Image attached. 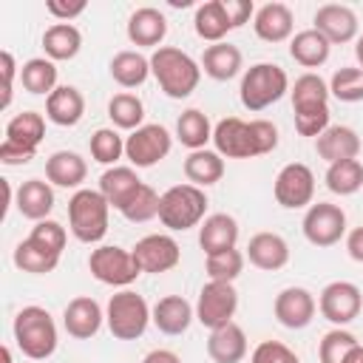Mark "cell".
<instances>
[{
    "label": "cell",
    "mask_w": 363,
    "mask_h": 363,
    "mask_svg": "<svg viewBox=\"0 0 363 363\" xmlns=\"http://www.w3.org/2000/svg\"><path fill=\"white\" fill-rule=\"evenodd\" d=\"M315 31H320L332 45L352 43L357 37V14L343 3H326L312 17Z\"/></svg>",
    "instance_id": "obj_16"
},
{
    "label": "cell",
    "mask_w": 363,
    "mask_h": 363,
    "mask_svg": "<svg viewBox=\"0 0 363 363\" xmlns=\"http://www.w3.org/2000/svg\"><path fill=\"white\" fill-rule=\"evenodd\" d=\"M14 201H17V210L23 218L45 221L48 213L54 210V187H51V182H43V179H26L17 187Z\"/></svg>",
    "instance_id": "obj_29"
},
{
    "label": "cell",
    "mask_w": 363,
    "mask_h": 363,
    "mask_svg": "<svg viewBox=\"0 0 363 363\" xmlns=\"http://www.w3.org/2000/svg\"><path fill=\"white\" fill-rule=\"evenodd\" d=\"M43 136H45V119L37 111H23L6 122V139L20 145V147L37 150Z\"/></svg>",
    "instance_id": "obj_36"
},
{
    "label": "cell",
    "mask_w": 363,
    "mask_h": 363,
    "mask_svg": "<svg viewBox=\"0 0 363 363\" xmlns=\"http://www.w3.org/2000/svg\"><path fill=\"white\" fill-rule=\"evenodd\" d=\"M250 363H301V357L281 340H261L252 349Z\"/></svg>",
    "instance_id": "obj_48"
},
{
    "label": "cell",
    "mask_w": 363,
    "mask_h": 363,
    "mask_svg": "<svg viewBox=\"0 0 363 363\" xmlns=\"http://www.w3.org/2000/svg\"><path fill=\"white\" fill-rule=\"evenodd\" d=\"M235 244H238V221L230 213H213L199 224V247L204 250V255L235 250Z\"/></svg>",
    "instance_id": "obj_23"
},
{
    "label": "cell",
    "mask_w": 363,
    "mask_h": 363,
    "mask_svg": "<svg viewBox=\"0 0 363 363\" xmlns=\"http://www.w3.org/2000/svg\"><path fill=\"white\" fill-rule=\"evenodd\" d=\"M326 187L335 196H354L363 187V164L357 159L329 164L326 167Z\"/></svg>",
    "instance_id": "obj_41"
},
{
    "label": "cell",
    "mask_w": 363,
    "mask_h": 363,
    "mask_svg": "<svg viewBox=\"0 0 363 363\" xmlns=\"http://www.w3.org/2000/svg\"><path fill=\"white\" fill-rule=\"evenodd\" d=\"M289 96H292V111L295 116H303V113H320V111H329V82H323L318 74L306 71L295 79V85L289 88Z\"/></svg>",
    "instance_id": "obj_25"
},
{
    "label": "cell",
    "mask_w": 363,
    "mask_h": 363,
    "mask_svg": "<svg viewBox=\"0 0 363 363\" xmlns=\"http://www.w3.org/2000/svg\"><path fill=\"white\" fill-rule=\"evenodd\" d=\"M272 193H275V201L286 210L309 207L315 199V173L303 162H289L278 170Z\"/></svg>",
    "instance_id": "obj_11"
},
{
    "label": "cell",
    "mask_w": 363,
    "mask_h": 363,
    "mask_svg": "<svg viewBox=\"0 0 363 363\" xmlns=\"http://www.w3.org/2000/svg\"><path fill=\"white\" fill-rule=\"evenodd\" d=\"M318 309H320V315L329 323L346 326V323H352L360 315V309H363V292L352 281H332V284H326L320 289Z\"/></svg>",
    "instance_id": "obj_13"
},
{
    "label": "cell",
    "mask_w": 363,
    "mask_h": 363,
    "mask_svg": "<svg viewBox=\"0 0 363 363\" xmlns=\"http://www.w3.org/2000/svg\"><path fill=\"white\" fill-rule=\"evenodd\" d=\"M216 153L227 159H252L272 153L278 147V128L269 119L244 122L238 116H224L213 128Z\"/></svg>",
    "instance_id": "obj_1"
},
{
    "label": "cell",
    "mask_w": 363,
    "mask_h": 363,
    "mask_svg": "<svg viewBox=\"0 0 363 363\" xmlns=\"http://www.w3.org/2000/svg\"><path fill=\"white\" fill-rule=\"evenodd\" d=\"M360 136L354 128L349 125H329L318 139H315V150L326 164L335 162H346V159H357L360 153Z\"/></svg>",
    "instance_id": "obj_20"
},
{
    "label": "cell",
    "mask_w": 363,
    "mask_h": 363,
    "mask_svg": "<svg viewBox=\"0 0 363 363\" xmlns=\"http://www.w3.org/2000/svg\"><path fill=\"white\" fill-rule=\"evenodd\" d=\"M329 94L340 102H363V68L343 65L329 79Z\"/></svg>",
    "instance_id": "obj_43"
},
{
    "label": "cell",
    "mask_w": 363,
    "mask_h": 363,
    "mask_svg": "<svg viewBox=\"0 0 363 363\" xmlns=\"http://www.w3.org/2000/svg\"><path fill=\"white\" fill-rule=\"evenodd\" d=\"M159 199H162V196H159L150 184H142V187H139V193L125 204L122 216H125L128 221H133V224L150 221V218H156V216H159Z\"/></svg>",
    "instance_id": "obj_46"
},
{
    "label": "cell",
    "mask_w": 363,
    "mask_h": 363,
    "mask_svg": "<svg viewBox=\"0 0 363 363\" xmlns=\"http://www.w3.org/2000/svg\"><path fill=\"white\" fill-rule=\"evenodd\" d=\"M315 309H318V301L309 289L303 286H286L275 295V303H272V312H275V320L286 329H306L315 318Z\"/></svg>",
    "instance_id": "obj_15"
},
{
    "label": "cell",
    "mask_w": 363,
    "mask_h": 363,
    "mask_svg": "<svg viewBox=\"0 0 363 363\" xmlns=\"http://www.w3.org/2000/svg\"><path fill=\"white\" fill-rule=\"evenodd\" d=\"M255 37L264 43H284L295 31V14L286 3H264L252 17Z\"/></svg>",
    "instance_id": "obj_18"
},
{
    "label": "cell",
    "mask_w": 363,
    "mask_h": 363,
    "mask_svg": "<svg viewBox=\"0 0 363 363\" xmlns=\"http://www.w3.org/2000/svg\"><path fill=\"white\" fill-rule=\"evenodd\" d=\"M301 227L312 247H335L346 235V213L332 201H318L306 207Z\"/></svg>",
    "instance_id": "obj_12"
},
{
    "label": "cell",
    "mask_w": 363,
    "mask_h": 363,
    "mask_svg": "<svg viewBox=\"0 0 363 363\" xmlns=\"http://www.w3.org/2000/svg\"><path fill=\"white\" fill-rule=\"evenodd\" d=\"M173 147V136L164 125H142L136 130H130V136L125 139V159L133 167H153L159 164Z\"/></svg>",
    "instance_id": "obj_10"
},
{
    "label": "cell",
    "mask_w": 363,
    "mask_h": 363,
    "mask_svg": "<svg viewBox=\"0 0 363 363\" xmlns=\"http://www.w3.org/2000/svg\"><path fill=\"white\" fill-rule=\"evenodd\" d=\"M91 159L99 162V164H108L113 167L122 156H125V139L116 133V128H99L91 133Z\"/></svg>",
    "instance_id": "obj_42"
},
{
    "label": "cell",
    "mask_w": 363,
    "mask_h": 363,
    "mask_svg": "<svg viewBox=\"0 0 363 363\" xmlns=\"http://www.w3.org/2000/svg\"><path fill=\"white\" fill-rule=\"evenodd\" d=\"M130 252H133L139 269L150 272V275L167 272V269H173L182 261V250H179L176 238L167 235V233H150V235L139 238Z\"/></svg>",
    "instance_id": "obj_14"
},
{
    "label": "cell",
    "mask_w": 363,
    "mask_h": 363,
    "mask_svg": "<svg viewBox=\"0 0 363 363\" xmlns=\"http://www.w3.org/2000/svg\"><path fill=\"white\" fill-rule=\"evenodd\" d=\"M28 238H31V241H37L40 247L51 250L54 255H62V250H65V238H68V235H65V227H62L60 221L45 218V221H37V224L31 227Z\"/></svg>",
    "instance_id": "obj_47"
},
{
    "label": "cell",
    "mask_w": 363,
    "mask_h": 363,
    "mask_svg": "<svg viewBox=\"0 0 363 363\" xmlns=\"http://www.w3.org/2000/svg\"><path fill=\"white\" fill-rule=\"evenodd\" d=\"M150 74L170 99H187L201 79V62L176 45H162L150 54Z\"/></svg>",
    "instance_id": "obj_2"
},
{
    "label": "cell",
    "mask_w": 363,
    "mask_h": 363,
    "mask_svg": "<svg viewBox=\"0 0 363 363\" xmlns=\"http://www.w3.org/2000/svg\"><path fill=\"white\" fill-rule=\"evenodd\" d=\"M204 269H207V278L210 281H227V284H233L244 272V252L241 250H224V252L207 255Z\"/></svg>",
    "instance_id": "obj_44"
},
{
    "label": "cell",
    "mask_w": 363,
    "mask_h": 363,
    "mask_svg": "<svg viewBox=\"0 0 363 363\" xmlns=\"http://www.w3.org/2000/svg\"><path fill=\"white\" fill-rule=\"evenodd\" d=\"M88 269L105 286H130L142 275L133 252L125 247H116V244H102V247L91 250Z\"/></svg>",
    "instance_id": "obj_8"
},
{
    "label": "cell",
    "mask_w": 363,
    "mask_h": 363,
    "mask_svg": "<svg viewBox=\"0 0 363 363\" xmlns=\"http://www.w3.org/2000/svg\"><path fill=\"white\" fill-rule=\"evenodd\" d=\"M238 309V292L227 281H207L196 301V320L210 332L230 323Z\"/></svg>",
    "instance_id": "obj_9"
},
{
    "label": "cell",
    "mask_w": 363,
    "mask_h": 363,
    "mask_svg": "<svg viewBox=\"0 0 363 363\" xmlns=\"http://www.w3.org/2000/svg\"><path fill=\"white\" fill-rule=\"evenodd\" d=\"M79 48H82V34L74 23H54L43 34V51L54 62L74 60L79 54Z\"/></svg>",
    "instance_id": "obj_33"
},
{
    "label": "cell",
    "mask_w": 363,
    "mask_h": 363,
    "mask_svg": "<svg viewBox=\"0 0 363 363\" xmlns=\"http://www.w3.org/2000/svg\"><path fill=\"white\" fill-rule=\"evenodd\" d=\"M346 252H349L352 261L363 264V224L354 227V230H349V235H346Z\"/></svg>",
    "instance_id": "obj_53"
},
{
    "label": "cell",
    "mask_w": 363,
    "mask_h": 363,
    "mask_svg": "<svg viewBox=\"0 0 363 363\" xmlns=\"http://www.w3.org/2000/svg\"><path fill=\"white\" fill-rule=\"evenodd\" d=\"M247 258L252 267L264 272H275L289 264V244L278 233H255L247 244Z\"/></svg>",
    "instance_id": "obj_24"
},
{
    "label": "cell",
    "mask_w": 363,
    "mask_h": 363,
    "mask_svg": "<svg viewBox=\"0 0 363 363\" xmlns=\"http://www.w3.org/2000/svg\"><path fill=\"white\" fill-rule=\"evenodd\" d=\"M142 363H182V357L173 349H153L142 357Z\"/></svg>",
    "instance_id": "obj_54"
},
{
    "label": "cell",
    "mask_w": 363,
    "mask_h": 363,
    "mask_svg": "<svg viewBox=\"0 0 363 363\" xmlns=\"http://www.w3.org/2000/svg\"><path fill=\"white\" fill-rule=\"evenodd\" d=\"M150 312L153 309L147 306V301L139 292L122 289V292L111 295L108 309H105V323L116 340H136L145 335V329L150 323Z\"/></svg>",
    "instance_id": "obj_7"
},
{
    "label": "cell",
    "mask_w": 363,
    "mask_h": 363,
    "mask_svg": "<svg viewBox=\"0 0 363 363\" xmlns=\"http://www.w3.org/2000/svg\"><path fill=\"white\" fill-rule=\"evenodd\" d=\"M354 57H357V62H360V68H363V34H360L357 43H354Z\"/></svg>",
    "instance_id": "obj_56"
},
{
    "label": "cell",
    "mask_w": 363,
    "mask_h": 363,
    "mask_svg": "<svg viewBox=\"0 0 363 363\" xmlns=\"http://www.w3.org/2000/svg\"><path fill=\"white\" fill-rule=\"evenodd\" d=\"M204 213H207V193L190 182L167 187L159 199V221L173 233L199 227L207 218Z\"/></svg>",
    "instance_id": "obj_4"
},
{
    "label": "cell",
    "mask_w": 363,
    "mask_h": 363,
    "mask_svg": "<svg viewBox=\"0 0 363 363\" xmlns=\"http://www.w3.org/2000/svg\"><path fill=\"white\" fill-rule=\"evenodd\" d=\"M241 68H244V57H241V48L233 43L207 45L201 54V71L216 82H227V79L238 77Z\"/></svg>",
    "instance_id": "obj_30"
},
{
    "label": "cell",
    "mask_w": 363,
    "mask_h": 363,
    "mask_svg": "<svg viewBox=\"0 0 363 363\" xmlns=\"http://www.w3.org/2000/svg\"><path fill=\"white\" fill-rule=\"evenodd\" d=\"M85 9H88V6H85V0H77V3H60V0H48V3H45V11H48L51 17H57L60 23H71V20H74V17H79Z\"/></svg>",
    "instance_id": "obj_50"
},
{
    "label": "cell",
    "mask_w": 363,
    "mask_h": 363,
    "mask_svg": "<svg viewBox=\"0 0 363 363\" xmlns=\"http://www.w3.org/2000/svg\"><path fill=\"white\" fill-rule=\"evenodd\" d=\"M60 264V255H54L51 250L40 247L37 241L26 238L14 247V267L23 269V272H31V275H45V272H54Z\"/></svg>",
    "instance_id": "obj_39"
},
{
    "label": "cell",
    "mask_w": 363,
    "mask_h": 363,
    "mask_svg": "<svg viewBox=\"0 0 363 363\" xmlns=\"http://www.w3.org/2000/svg\"><path fill=\"white\" fill-rule=\"evenodd\" d=\"M145 182L136 176V170L133 167H122V164H113V167H108L102 176H99V193L108 199V204L113 207V210H125V204L139 193V187H142Z\"/></svg>",
    "instance_id": "obj_27"
},
{
    "label": "cell",
    "mask_w": 363,
    "mask_h": 363,
    "mask_svg": "<svg viewBox=\"0 0 363 363\" xmlns=\"http://www.w3.org/2000/svg\"><path fill=\"white\" fill-rule=\"evenodd\" d=\"M167 37V17L153 9L142 6L128 17V40L139 48H162V40Z\"/></svg>",
    "instance_id": "obj_19"
},
{
    "label": "cell",
    "mask_w": 363,
    "mask_h": 363,
    "mask_svg": "<svg viewBox=\"0 0 363 363\" xmlns=\"http://www.w3.org/2000/svg\"><path fill=\"white\" fill-rule=\"evenodd\" d=\"M150 320L164 335H184L196 320V306H190V301L182 295H164L153 303Z\"/></svg>",
    "instance_id": "obj_21"
},
{
    "label": "cell",
    "mask_w": 363,
    "mask_h": 363,
    "mask_svg": "<svg viewBox=\"0 0 363 363\" xmlns=\"http://www.w3.org/2000/svg\"><path fill=\"white\" fill-rule=\"evenodd\" d=\"M207 354L213 363H241L247 357V335L244 329L230 320L210 332L207 337Z\"/></svg>",
    "instance_id": "obj_28"
},
{
    "label": "cell",
    "mask_w": 363,
    "mask_h": 363,
    "mask_svg": "<svg viewBox=\"0 0 363 363\" xmlns=\"http://www.w3.org/2000/svg\"><path fill=\"white\" fill-rule=\"evenodd\" d=\"M0 68H3V102H0V108H9L11 105V85H14V74H17L11 51L0 54Z\"/></svg>",
    "instance_id": "obj_52"
},
{
    "label": "cell",
    "mask_w": 363,
    "mask_h": 363,
    "mask_svg": "<svg viewBox=\"0 0 363 363\" xmlns=\"http://www.w3.org/2000/svg\"><path fill=\"white\" fill-rule=\"evenodd\" d=\"M227 17L233 23V28H241L244 23H250V17H255V6L252 0H224Z\"/></svg>",
    "instance_id": "obj_51"
},
{
    "label": "cell",
    "mask_w": 363,
    "mask_h": 363,
    "mask_svg": "<svg viewBox=\"0 0 363 363\" xmlns=\"http://www.w3.org/2000/svg\"><path fill=\"white\" fill-rule=\"evenodd\" d=\"M176 139L190 150H204V145L213 139V125L207 113L199 108L182 111V116L176 119Z\"/></svg>",
    "instance_id": "obj_37"
},
{
    "label": "cell",
    "mask_w": 363,
    "mask_h": 363,
    "mask_svg": "<svg viewBox=\"0 0 363 363\" xmlns=\"http://www.w3.org/2000/svg\"><path fill=\"white\" fill-rule=\"evenodd\" d=\"M108 116L113 122V128H122V130H136L145 125V105L136 94H113L111 102H108Z\"/></svg>",
    "instance_id": "obj_40"
},
{
    "label": "cell",
    "mask_w": 363,
    "mask_h": 363,
    "mask_svg": "<svg viewBox=\"0 0 363 363\" xmlns=\"http://www.w3.org/2000/svg\"><path fill=\"white\" fill-rule=\"evenodd\" d=\"M20 79H23V88L28 94H37V96L45 94L48 96L57 88V65L48 57H31V60L23 62Z\"/></svg>",
    "instance_id": "obj_38"
},
{
    "label": "cell",
    "mask_w": 363,
    "mask_h": 363,
    "mask_svg": "<svg viewBox=\"0 0 363 363\" xmlns=\"http://www.w3.org/2000/svg\"><path fill=\"white\" fill-rule=\"evenodd\" d=\"M3 363H11V349L9 346H3Z\"/></svg>",
    "instance_id": "obj_57"
},
{
    "label": "cell",
    "mask_w": 363,
    "mask_h": 363,
    "mask_svg": "<svg viewBox=\"0 0 363 363\" xmlns=\"http://www.w3.org/2000/svg\"><path fill=\"white\" fill-rule=\"evenodd\" d=\"M14 343L28 360H45L57 349V323L43 306H23L14 315Z\"/></svg>",
    "instance_id": "obj_3"
},
{
    "label": "cell",
    "mask_w": 363,
    "mask_h": 363,
    "mask_svg": "<svg viewBox=\"0 0 363 363\" xmlns=\"http://www.w3.org/2000/svg\"><path fill=\"white\" fill-rule=\"evenodd\" d=\"M34 153H37V150L20 147V145H14V142H9V139L0 142V162L9 164V167H14V164H28V162L34 159Z\"/></svg>",
    "instance_id": "obj_49"
},
{
    "label": "cell",
    "mask_w": 363,
    "mask_h": 363,
    "mask_svg": "<svg viewBox=\"0 0 363 363\" xmlns=\"http://www.w3.org/2000/svg\"><path fill=\"white\" fill-rule=\"evenodd\" d=\"M184 176H187V182L190 184H196V187H210V184H216V182H221V176H224V159H221V153H216V150H190V156L184 159Z\"/></svg>",
    "instance_id": "obj_34"
},
{
    "label": "cell",
    "mask_w": 363,
    "mask_h": 363,
    "mask_svg": "<svg viewBox=\"0 0 363 363\" xmlns=\"http://www.w3.org/2000/svg\"><path fill=\"white\" fill-rule=\"evenodd\" d=\"M108 213L111 204L99 190L82 187L68 199V227L77 241L96 244L108 233Z\"/></svg>",
    "instance_id": "obj_5"
},
{
    "label": "cell",
    "mask_w": 363,
    "mask_h": 363,
    "mask_svg": "<svg viewBox=\"0 0 363 363\" xmlns=\"http://www.w3.org/2000/svg\"><path fill=\"white\" fill-rule=\"evenodd\" d=\"M286 91H289V77L275 62H255V65H250L244 71V77H241V85H238L241 105L247 111H252V113L275 105Z\"/></svg>",
    "instance_id": "obj_6"
},
{
    "label": "cell",
    "mask_w": 363,
    "mask_h": 363,
    "mask_svg": "<svg viewBox=\"0 0 363 363\" xmlns=\"http://www.w3.org/2000/svg\"><path fill=\"white\" fill-rule=\"evenodd\" d=\"M108 68H111L113 82H119L122 88H139L150 77V57L139 51H119L113 54Z\"/></svg>",
    "instance_id": "obj_35"
},
{
    "label": "cell",
    "mask_w": 363,
    "mask_h": 363,
    "mask_svg": "<svg viewBox=\"0 0 363 363\" xmlns=\"http://www.w3.org/2000/svg\"><path fill=\"white\" fill-rule=\"evenodd\" d=\"M88 176V164L79 153L74 150H57L45 159V179L54 187H65V190H82V182Z\"/></svg>",
    "instance_id": "obj_26"
},
{
    "label": "cell",
    "mask_w": 363,
    "mask_h": 363,
    "mask_svg": "<svg viewBox=\"0 0 363 363\" xmlns=\"http://www.w3.org/2000/svg\"><path fill=\"white\" fill-rule=\"evenodd\" d=\"M193 28H196V34H199L201 40H207L210 45L224 43V37L233 31V23H230V17H227L224 0H207V3L196 6Z\"/></svg>",
    "instance_id": "obj_31"
},
{
    "label": "cell",
    "mask_w": 363,
    "mask_h": 363,
    "mask_svg": "<svg viewBox=\"0 0 363 363\" xmlns=\"http://www.w3.org/2000/svg\"><path fill=\"white\" fill-rule=\"evenodd\" d=\"M343 363H363V346L357 343V346H354V349L346 354V360H343Z\"/></svg>",
    "instance_id": "obj_55"
},
{
    "label": "cell",
    "mask_w": 363,
    "mask_h": 363,
    "mask_svg": "<svg viewBox=\"0 0 363 363\" xmlns=\"http://www.w3.org/2000/svg\"><path fill=\"white\" fill-rule=\"evenodd\" d=\"M102 320H105L102 306L88 295H79V298L68 301V306L62 309V326L77 340H91L102 329Z\"/></svg>",
    "instance_id": "obj_17"
},
{
    "label": "cell",
    "mask_w": 363,
    "mask_h": 363,
    "mask_svg": "<svg viewBox=\"0 0 363 363\" xmlns=\"http://www.w3.org/2000/svg\"><path fill=\"white\" fill-rule=\"evenodd\" d=\"M357 346V337L352 332H346L343 326H335L323 335L320 346H318V360L320 363H343L346 354Z\"/></svg>",
    "instance_id": "obj_45"
},
{
    "label": "cell",
    "mask_w": 363,
    "mask_h": 363,
    "mask_svg": "<svg viewBox=\"0 0 363 363\" xmlns=\"http://www.w3.org/2000/svg\"><path fill=\"white\" fill-rule=\"evenodd\" d=\"M85 116V96L74 85H57L45 96V119L60 128H74Z\"/></svg>",
    "instance_id": "obj_22"
},
{
    "label": "cell",
    "mask_w": 363,
    "mask_h": 363,
    "mask_svg": "<svg viewBox=\"0 0 363 363\" xmlns=\"http://www.w3.org/2000/svg\"><path fill=\"white\" fill-rule=\"evenodd\" d=\"M329 51L332 43L315 28H303L289 40V57L303 68H320L329 60Z\"/></svg>",
    "instance_id": "obj_32"
}]
</instances>
